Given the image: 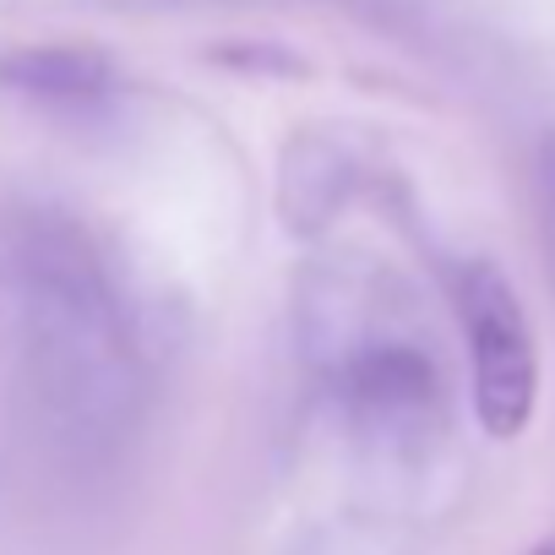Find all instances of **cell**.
Segmentation results:
<instances>
[{
	"label": "cell",
	"instance_id": "1",
	"mask_svg": "<svg viewBox=\"0 0 555 555\" xmlns=\"http://www.w3.org/2000/svg\"><path fill=\"white\" fill-rule=\"evenodd\" d=\"M457 306H463V333H468V360H474L479 425L506 441L528 425L533 398H539V360H533L528 317H522L512 284L490 261L463 267Z\"/></svg>",
	"mask_w": 555,
	"mask_h": 555
},
{
	"label": "cell",
	"instance_id": "2",
	"mask_svg": "<svg viewBox=\"0 0 555 555\" xmlns=\"http://www.w3.org/2000/svg\"><path fill=\"white\" fill-rule=\"evenodd\" d=\"M12 88H28L39 99H66V104H88L109 88V66L99 55H77V50H39V55H17L0 66Z\"/></svg>",
	"mask_w": 555,
	"mask_h": 555
},
{
	"label": "cell",
	"instance_id": "3",
	"mask_svg": "<svg viewBox=\"0 0 555 555\" xmlns=\"http://www.w3.org/2000/svg\"><path fill=\"white\" fill-rule=\"evenodd\" d=\"M533 555H555V544H544V550H533Z\"/></svg>",
	"mask_w": 555,
	"mask_h": 555
}]
</instances>
